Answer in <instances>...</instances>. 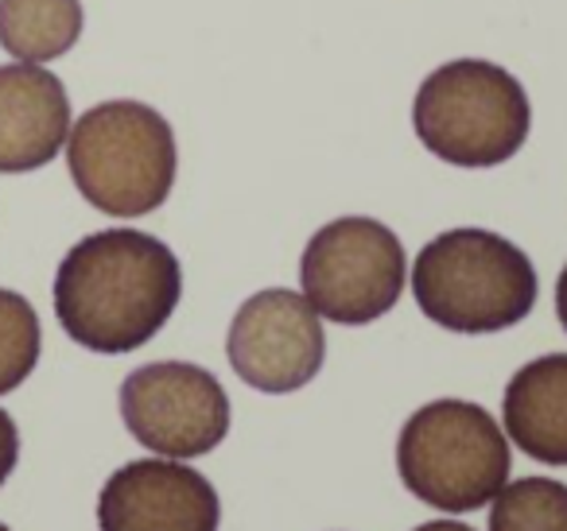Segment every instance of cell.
I'll use <instances>...</instances> for the list:
<instances>
[{"label": "cell", "mask_w": 567, "mask_h": 531, "mask_svg": "<svg viewBox=\"0 0 567 531\" xmlns=\"http://www.w3.org/2000/svg\"><path fill=\"white\" fill-rule=\"evenodd\" d=\"M17 458H20V430L12 423V415L0 407V485L9 481V473L17 469Z\"/></svg>", "instance_id": "obj_15"}, {"label": "cell", "mask_w": 567, "mask_h": 531, "mask_svg": "<svg viewBox=\"0 0 567 531\" xmlns=\"http://www.w3.org/2000/svg\"><path fill=\"white\" fill-rule=\"evenodd\" d=\"M556 314H559V322H564V330H567V264H564L559 283H556Z\"/></svg>", "instance_id": "obj_16"}, {"label": "cell", "mask_w": 567, "mask_h": 531, "mask_svg": "<svg viewBox=\"0 0 567 531\" xmlns=\"http://www.w3.org/2000/svg\"><path fill=\"white\" fill-rule=\"evenodd\" d=\"M234 373L249 388L284 396L316 381L327 357L319 311L288 288L257 291L241 303L226 334Z\"/></svg>", "instance_id": "obj_8"}, {"label": "cell", "mask_w": 567, "mask_h": 531, "mask_svg": "<svg viewBox=\"0 0 567 531\" xmlns=\"http://www.w3.org/2000/svg\"><path fill=\"white\" fill-rule=\"evenodd\" d=\"M489 531H567V485L551 477L505 481L489 508Z\"/></svg>", "instance_id": "obj_13"}, {"label": "cell", "mask_w": 567, "mask_h": 531, "mask_svg": "<svg viewBox=\"0 0 567 531\" xmlns=\"http://www.w3.org/2000/svg\"><path fill=\"white\" fill-rule=\"evenodd\" d=\"M71 136V97L35 63L0 66V175L40 171Z\"/></svg>", "instance_id": "obj_10"}, {"label": "cell", "mask_w": 567, "mask_h": 531, "mask_svg": "<svg viewBox=\"0 0 567 531\" xmlns=\"http://www.w3.org/2000/svg\"><path fill=\"white\" fill-rule=\"evenodd\" d=\"M409 275L404 244L378 218H339L308 241L303 299L339 326H365L396 306Z\"/></svg>", "instance_id": "obj_6"}, {"label": "cell", "mask_w": 567, "mask_h": 531, "mask_svg": "<svg viewBox=\"0 0 567 531\" xmlns=\"http://www.w3.org/2000/svg\"><path fill=\"white\" fill-rule=\"evenodd\" d=\"M0 531H9V528H4V523H0Z\"/></svg>", "instance_id": "obj_18"}, {"label": "cell", "mask_w": 567, "mask_h": 531, "mask_svg": "<svg viewBox=\"0 0 567 531\" xmlns=\"http://www.w3.org/2000/svg\"><path fill=\"white\" fill-rule=\"evenodd\" d=\"M121 419L128 435L159 458H203L229 435V396L206 368L156 361L125 376Z\"/></svg>", "instance_id": "obj_7"}, {"label": "cell", "mask_w": 567, "mask_h": 531, "mask_svg": "<svg viewBox=\"0 0 567 531\" xmlns=\"http://www.w3.org/2000/svg\"><path fill=\"white\" fill-rule=\"evenodd\" d=\"M513 446L544 466H567V353H548L513 373L502 399Z\"/></svg>", "instance_id": "obj_11"}, {"label": "cell", "mask_w": 567, "mask_h": 531, "mask_svg": "<svg viewBox=\"0 0 567 531\" xmlns=\"http://www.w3.org/2000/svg\"><path fill=\"white\" fill-rule=\"evenodd\" d=\"M40 314L17 291L0 288V396L17 392L40 365Z\"/></svg>", "instance_id": "obj_14"}, {"label": "cell", "mask_w": 567, "mask_h": 531, "mask_svg": "<svg viewBox=\"0 0 567 531\" xmlns=\"http://www.w3.org/2000/svg\"><path fill=\"white\" fill-rule=\"evenodd\" d=\"M412 295L451 334H497L533 314L536 268L489 229H451L420 249Z\"/></svg>", "instance_id": "obj_2"}, {"label": "cell", "mask_w": 567, "mask_h": 531, "mask_svg": "<svg viewBox=\"0 0 567 531\" xmlns=\"http://www.w3.org/2000/svg\"><path fill=\"white\" fill-rule=\"evenodd\" d=\"M66 164L79 195L113 218L159 210L175 183V133L144 102H102L74 121Z\"/></svg>", "instance_id": "obj_3"}, {"label": "cell", "mask_w": 567, "mask_h": 531, "mask_svg": "<svg viewBox=\"0 0 567 531\" xmlns=\"http://www.w3.org/2000/svg\"><path fill=\"white\" fill-rule=\"evenodd\" d=\"M82 35V0H0V48L17 63H55Z\"/></svg>", "instance_id": "obj_12"}, {"label": "cell", "mask_w": 567, "mask_h": 531, "mask_svg": "<svg viewBox=\"0 0 567 531\" xmlns=\"http://www.w3.org/2000/svg\"><path fill=\"white\" fill-rule=\"evenodd\" d=\"M513 469L509 438L471 399L424 404L396 438L404 489L440 512H474L505 489Z\"/></svg>", "instance_id": "obj_5"}, {"label": "cell", "mask_w": 567, "mask_h": 531, "mask_svg": "<svg viewBox=\"0 0 567 531\" xmlns=\"http://www.w3.org/2000/svg\"><path fill=\"white\" fill-rule=\"evenodd\" d=\"M214 485L179 458H141L121 466L97 497L102 531H218Z\"/></svg>", "instance_id": "obj_9"}, {"label": "cell", "mask_w": 567, "mask_h": 531, "mask_svg": "<svg viewBox=\"0 0 567 531\" xmlns=\"http://www.w3.org/2000/svg\"><path fill=\"white\" fill-rule=\"evenodd\" d=\"M416 531H474L471 523H458V520H432V523H420Z\"/></svg>", "instance_id": "obj_17"}, {"label": "cell", "mask_w": 567, "mask_h": 531, "mask_svg": "<svg viewBox=\"0 0 567 531\" xmlns=\"http://www.w3.org/2000/svg\"><path fill=\"white\" fill-rule=\"evenodd\" d=\"M533 105L505 66L455 59L424 79L412 102V128L432 156L455 167H497L528 140Z\"/></svg>", "instance_id": "obj_4"}, {"label": "cell", "mask_w": 567, "mask_h": 531, "mask_svg": "<svg viewBox=\"0 0 567 531\" xmlns=\"http://www.w3.org/2000/svg\"><path fill=\"white\" fill-rule=\"evenodd\" d=\"M183 295L175 252L141 229H102L55 272L59 326L94 353H133L167 326Z\"/></svg>", "instance_id": "obj_1"}]
</instances>
